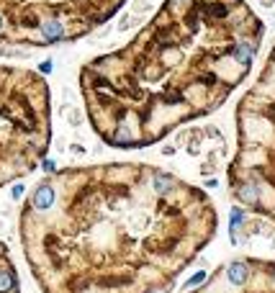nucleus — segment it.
I'll use <instances>...</instances> for the list:
<instances>
[{"mask_svg":"<svg viewBox=\"0 0 275 293\" xmlns=\"http://www.w3.org/2000/svg\"><path fill=\"white\" fill-rule=\"evenodd\" d=\"M214 232L211 198L144 162L54 170L18 216L41 293H165Z\"/></svg>","mask_w":275,"mask_h":293,"instance_id":"1","label":"nucleus"},{"mask_svg":"<svg viewBox=\"0 0 275 293\" xmlns=\"http://www.w3.org/2000/svg\"><path fill=\"white\" fill-rule=\"evenodd\" d=\"M49 137V87L34 72L0 67V188L41 165Z\"/></svg>","mask_w":275,"mask_h":293,"instance_id":"2","label":"nucleus"},{"mask_svg":"<svg viewBox=\"0 0 275 293\" xmlns=\"http://www.w3.org/2000/svg\"><path fill=\"white\" fill-rule=\"evenodd\" d=\"M82 3L93 13H98L101 21L111 16V11L98 6L96 0H82ZM101 3L116 11V0H101ZM49 18L62 21V0H0V41L3 44H41L39 26Z\"/></svg>","mask_w":275,"mask_h":293,"instance_id":"3","label":"nucleus"},{"mask_svg":"<svg viewBox=\"0 0 275 293\" xmlns=\"http://www.w3.org/2000/svg\"><path fill=\"white\" fill-rule=\"evenodd\" d=\"M0 293H21L18 270H16L11 252L3 242H0Z\"/></svg>","mask_w":275,"mask_h":293,"instance_id":"4","label":"nucleus"},{"mask_svg":"<svg viewBox=\"0 0 275 293\" xmlns=\"http://www.w3.org/2000/svg\"><path fill=\"white\" fill-rule=\"evenodd\" d=\"M49 70H52V62H44V64H41V72H44V75H47Z\"/></svg>","mask_w":275,"mask_h":293,"instance_id":"5","label":"nucleus"}]
</instances>
